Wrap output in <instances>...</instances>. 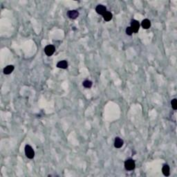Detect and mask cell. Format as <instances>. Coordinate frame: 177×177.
I'll return each mask as SVG.
<instances>
[{
  "instance_id": "12",
  "label": "cell",
  "mask_w": 177,
  "mask_h": 177,
  "mask_svg": "<svg viewBox=\"0 0 177 177\" xmlns=\"http://www.w3.org/2000/svg\"><path fill=\"white\" fill-rule=\"evenodd\" d=\"M103 16V19H104L105 21H107V22L110 21V20L112 19V17H113V15H112V12H108V11H107V12H106Z\"/></svg>"
},
{
  "instance_id": "9",
  "label": "cell",
  "mask_w": 177,
  "mask_h": 177,
  "mask_svg": "<svg viewBox=\"0 0 177 177\" xmlns=\"http://www.w3.org/2000/svg\"><path fill=\"white\" fill-rule=\"evenodd\" d=\"M162 172H163V174L165 177H169L170 172V167L168 165H164L163 166L162 168Z\"/></svg>"
},
{
  "instance_id": "13",
  "label": "cell",
  "mask_w": 177,
  "mask_h": 177,
  "mask_svg": "<svg viewBox=\"0 0 177 177\" xmlns=\"http://www.w3.org/2000/svg\"><path fill=\"white\" fill-rule=\"evenodd\" d=\"M82 84H83V86H84L85 88L89 89V88L92 87V82L90 80H85L83 82Z\"/></svg>"
},
{
  "instance_id": "6",
  "label": "cell",
  "mask_w": 177,
  "mask_h": 177,
  "mask_svg": "<svg viewBox=\"0 0 177 177\" xmlns=\"http://www.w3.org/2000/svg\"><path fill=\"white\" fill-rule=\"evenodd\" d=\"M96 11L98 14L99 15H104L107 12V8L105 6L103 5H98L96 8Z\"/></svg>"
},
{
  "instance_id": "8",
  "label": "cell",
  "mask_w": 177,
  "mask_h": 177,
  "mask_svg": "<svg viewBox=\"0 0 177 177\" xmlns=\"http://www.w3.org/2000/svg\"><path fill=\"white\" fill-rule=\"evenodd\" d=\"M57 67L59 68H63L65 69L68 67V62L66 60H62L57 64Z\"/></svg>"
},
{
  "instance_id": "5",
  "label": "cell",
  "mask_w": 177,
  "mask_h": 177,
  "mask_svg": "<svg viewBox=\"0 0 177 177\" xmlns=\"http://www.w3.org/2000/svg\"><path fill=\"white\" fill-rule=\"evenodd\" d=\"M67 15L70 19H75L79 16V12L76 10H68L67 12Z\"/></svg>"
},
{
  "instance_id": "11",
  "label": "cell",
  "mask_w": 177,
  "mask_h": 177,
  "mask_svg": "<svg viewBox=\"0 0 177 177\" xmlns=\"http://www.w3.org/2000/svg\"><path fill=\"white\" fill-rule=\"evenodd\" d=\"M14 70V66L12 65H8L6 66V68L3 69V73L6 75L10 74Z\"/></svg>"
},
{
  "instance_id": "14",
  "label": "cell",
  "mask_w": 177,
  "mask_h": 177,
  "mask_svg": "<svg viewBox=\"0 0 177 177\" xmlns=\"http://www.w3.org/2000/svg\"><path fill=\"white\" fill-rule=\"evenodd\" d=\"M172 107L173 108L174 110H177V98H174L171 101Z\"/></svg>"
},
{
  "instance_id": "1",
  "label": "cell",
  "mask_w": 177,
  "mask_h": 177,
  "mask_svg": "<svg viewBox=\"0 0 177 177\" xmlns=\"http://www.w3.org/2000/svg\"><path fill=\"white\" fill-rule=\"evenodd\" d=\"M25 154L26 156V157L29 159H33L35 156V152L33 149L32 148V147L30 145H26L25 147Z\"/></svg>"
},
{
  "instance_id": "3",
  "label": "cell",
  "mask_w": 177,
  "mask_h": 177,
  "mask_svg": "<svg viewBox=\"0 0 177 177\" xmlns=\"http://www.w3.org/2000/svg\"><path fill=\"white\" fill-rule=\"evenodd\" d=\"M56 51V48L53 45H48L44 49V52L47 56H51Z\"/></svg>"
},
{
  "instance_id": "2",
  "label": "cell",
  "mask_w": 177,
  "mask_h": 177,
  "mask_svg": "<svg viewBox=\"0 0 177 177\" xmlns=\"http://www.w3.org/2000/svg\"><path fill=\"white\" fill-rule=\"evenodd\" d=\"M135 167H136L135 162L132 159H128L124 162V168L128 171H131V170H134Z\"/></svg>"
},
{
  "instance_id": "4",
  "label": "cell",
  "mask_w": 177,
  "mask_h": 177,
  "mask_svg": "<svg viewBox=\"0 0 177 177\" xmlns=\"http://www.w3.org/2000/svg\"><path fill=\"white\" fill-rule=\"evenodd\" d=\"M131 28L133 31V33H137L139 28H140V24H139V22H138L137 20H132L131 22Z\"/></svg>"
},
{
  "instance_id": "15",
  "label": "cell",
  "mask_w": 177,
  "mask_h": 177,
  "mask_svg": "<svg viewBox=\"0 0 177 177\" xmlns=\"http://www.w3.org/2000/svg\"><path fill=\"white\" fill-rule=\"evenodd\" d=\"M126 33H127V35H132L133 31H132V30H131V28L130 26H129V27H127V28H126Z\"/></svg>"
},
{
  "instance_id": "7",
  "label": "cell",
  "mask_w": 177,
  "mask_h": 177,
  "mask_svg": "<svg viewBox=\"0 0 177 177\" xmlns=\"http://www.w3.org/2000/svg\"><path fill=\"white\" fill-rule=\"evenodd\" d=\"M124 144V141L123 140L119 138V137H116L115 138V141H114V146L116 148H120L122 147Z\"/></svg>"
},
{
  "instance_id": "10",
  "label": "cell",
  "mask_w": 177,
  "mask_h": 177,
  "mask_svg": "<svg viewBox=\"0 0 177 177\" xmlns=\"http://www.w3.org/2000/svg\"><path fill=\"white\" fill-rule=\"evenodd\" d=\"M141 25H142V26H143V28H145V29H148V28H150V26H151V22L149 21V19H145L143 20V22H142V23H141Z\"/></svg>"
}]
</instances>
